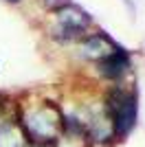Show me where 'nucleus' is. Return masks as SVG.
I'll list each match as a JSON object with an SVG mask.
<instances>
[{"instance_id":"obj_4","label":"nucleus","mask_w":145,"mask_h":147,"mask_svg":"<svg viewBox=\"0 0 145 147\" xmlns=\"http://www.w3.org/2000/svg\"><path fill=\"white\" fill-rule=\"evenodd\" d=\"M117 49H119V44H117L112 37H108L106 33L99 31V33L86 35L84 40H81V44H79V55L86 57V59H90V61H101V59H106L110 53H115Z\"/></svg>"},{"instance_id":"obj_7","label":"nucleus","mask_w":145,"mask_h":147,"mask_svg":"<svg viewBox=\"0 0 145 147\" xmlns=\"http://www.w3.org/2000/svg\"><path fill=\"white\" fill-rule=\"evenodd\" d=\"M7 2H18V0H7Z\"/></svg>"},{"instance_id":"obj_3","label":"nucleus","mask_w":145,"mask_h":147,"mask_svg":"<svg viewBox=\"0 0 145 147\" xmlns=\"http://www.w3.org/2000/svg\"><path fill=\"white\" fill-rule=\"evenodd\" d=\"M92 18L81 9V7L68 5L53 9L51 11V22H48V35L57 42H72V40H84L90 29Z\"/></svg>"},{"instance_id":"obj_5","label":"nucleus","mask_w":145,"mask_h":147,"mask_svg":"<svg viewBox=\"0 0 145 147\" xmlns=\"http://www.w3.org/2000/svg\"><path fill=\"white\" fill-rule=\"evenodd\" d=\"M97 66H99V73L101 77L106 79H121L123 75L130 70V55H127V51L123 46L115 51V53H110L106 59L97 61Z\"/></svg>"},{"instance_id":"obj_6","label":"nucleus","mask_w":145,"mask_h":147,"mask_svg":"<svg viewBox=\"0 0 145 147\" xmlns=\"http://www.w3.org/2000/svg\"><path fill=\"white\" fill-rule=\"evenodd\" d=\"M0 147H26V138L22 134V127L16 119L0 117Z\"/></svg>"},{"instance_id":"obj_2","label":"nucleus","mask_w":145,"mask_h":147,"mask_svg":"<svg viewBox=\"0 0 145 147\" xmlns=\"http://www.w3.org/2000/svg\"><path fill=\"white\" fill-rule=\"evenodd\" d=\"M106 112L112 123V136L115 138H127L130 132L136 125V117H139V101H136V92L127 90V88H112L108 92V97L103 101Z\"/></svg>"},{"instance_id":"obj_1","label":"nucleus","mask_w":145,"mask_h":147,"mask_svg":"<svg viewBox=\"0 0 145 147\" xmlns=\"http://www.w3.org/2000/svg\"><path fill=\"white\" fill-rule=\"evenodd\" d=\"M18 123L31 145H55L64 127V110L53 101L18 108Z\"/></svg>"}]
</instances>
